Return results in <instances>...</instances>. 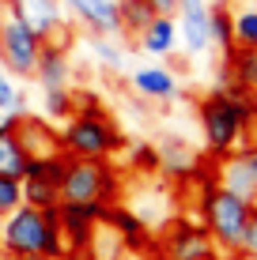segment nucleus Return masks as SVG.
<instances>
[{
    "label": "nucleus",
    "instance_id": "35",
    "mask_svg": "<svg viewBox=\"0 0 257 260\" xmlns=\"http://www.w3.org/2000/svg\"><path fill=\"white\" fill-rule=\"evenodd\" d=\"M113 4H121V0H113Z\"/></svg>",
    "mask_w": 257,
    "mask_h": 260
},
{
    "label": "nucleus",
    "instance_id": "15",
    "mask_svg": "<svg viewBox=\"0 0 257 260\" xmlns=\"http://www.w3.org/2000/svg\"><path fill=\"white\" fill-rule=\"evenodd\" d=\"M102 222L121 238V245H125V249H136V253H140V249L152 245L148 222L140 219V215L132 211V208H125V204H110V208H106V215H102Z\"/></svg>",
    "mask_w": 257,
    "mask_h": 260
},
{
    "label": "nucleus",
    "instance_id": "11",
    "mask_svg": "<svg viewBox=\"0 0 257 260\" xmlns=\"http://www.w3.org/2000/svg\"><path fill=\"white\" fill-rule=\"evenodd\" d=\"M208 0H178V12H174V23H178V42L185 46V53H208L212 38H208Z\"/></svg>",
    "mask_w": 257,
    "mask_h": 260
},
{
    "label": "nucleus",
    "instance_id": "7",
    "mask_svg": "<svg viewBox=\"0 0 257 260\" xmlns=\"http://www.w3.org/2000/svg\"><path fill=\"white\" fill-rule=\"evenodd\" d=\"M4 12L19 15V19L38 34L42 42H53V46H72V34L65 26V4L61 0H4Z\"/></svg>",
    "mask_w": 257,
    "mask_h": 260
},
{
    "label": "nucleus",
    "instance_id": "24",
    "mask_svg": "<svg viewBox=\"0 0 257 260\" xmlns=\"http://www.w3.org/2000/svg\"><path fill=\"white\" fill-rule=\"evenodd\" d=\"M125 162L132 174H159V151L148 140H132L125 147Z\"/></svg>",
    "mask_w": 257,
    "mask_h": 260
},
{
    "label": "nucleus",
    "instance_id": "28",
    "mask_svg": "<svg viewBox=\"0 0 257 260\" xmlns=\"http://www.w3.org/2000/svg\"><path fill=\"white\" fill-rule=\"evenodd\" d=\"M19 204H23V181H15V177H0V219L12 215Z\"/></svg>",
    "mask_w": 257,
    "mask_h": 260
},
{
    "label": "nucleus",
    "instance_id": "9",
    "mask_svg": "<svg viewBox=\"0 0 257 260\" xmlns=\"http://www.w3.org/2000/svg\"><path fill=\"white\" fill-rule=\"evenodd\" d=\"M110 204H65L61 200L57 208V219H61V234H65V245L72 253H87L95 238V226L102 222V215Z\"/></svg>",
    "mask_w": 257,
    "mask_h": 260
},
{
    "label": "nucleus",
    "instance_id": "16",
    "mask_svg": "<svg viewBox=\"0 0 257 260\" xmlns=\"http://www.w3.org/2000/svg\"><path fill=\"white\" fill-rule=\"evenodd\" d=\"M178 23H174V15H155L152 23L144 26V34L136 38V49L148 53V57L163 60V57H174L178 53Z\"/></svg>",
    "mask_w": 257,
    "mask_h": 260
},
{
    "label": "nucleus",
    "instance_id": "31",
    "mask_svg": "<svg viewBox=\"0 0 257 260\" xmlns=\"http://www.w3.org/2000/svg\"><path fill=\"white\" fill-rule=\"evenodd\" d=\"M148 4H152L155 15H174L178 12V0H148Z\"/></svg>",
    "mask_w": 257,
    "mask_h": 260
},
{
    "label": "nucleus",
    "instance_id": "33",
    "mask_svg": "<svg viewBox=\"0 0 257 260\" xmlns=\"http://www.w3.org/2000/svg\"><path fill=\"white\" fill-rule=\"evenodd\" d=\"M208 4H219V8H235L238 0H208Z\"/></svg>",
    "mask_w": 257,
    "mask_h": 260
},
{
    "label": "nucleus",
    "instance_id": "2",
    "mask_svg": "<svg viewBox=\"0 0 257 260\" xmlns=\"http://www.w3.org/2000/svg\"><path fill=\"white\" fill-rule=\"evenodd\" d=\"M68 253L65 234H61V219L57 208L42 211L31 204H19L12 215L0 219V260L12 256H46V260H61Z\"/></svg>",
    "mask_w": 257,
    "mask_h": 260
},
{
    "label": "nucleus",
    "instance_id": "34",
    "mask_svg": "<svg viewBox=\"0 0 257 260\" xmlns=\"http://www.w3.org/2000/svg\"><path fill=\"white\" fill-rule=\"evenodd\" d=\"M12 260H46V256H12Z\"/></svg>",
    "mask_w": 257,
    "mask_h": 260
},
{
    "label": "nucleus",
    "instance_id": "13",
    "mask_svg": "<svg viewBox=\"0 0 257 260\" xmlns=\"http://www.w3.org/2000/svg\"><path fill=\"white\" fill-rule=\"evenodd\" d=\"M155 151H159V174L174 177V181H185V177L201 174V155H197V147H193L189 140L166 136V140L155 143Z\"/></svg>",
    "mask_w": 257,
    "mask_h": 260
},
{
    "label": "nucleus",
    "instance_id": "18",
    "mask_svg": "<svg viewBox=\"0 0 257 260\" xmlns=\"http://www.w3.org/2000/svg\"><path fill=\"white\" fill-rule=\"evenodd\" d=\"M219 185H223L227 192H235L238 200H246V204H257V189H253L250 174H246V166L238 162L235 155L219 158Z\"/></svg>",
    "mask_w": 257,
    "mask_h": 260
},
{
    "label": "nucleus",
    "instance_id": "32",
    "mask_svg": "<svg viewBox=\"0 0 257 260\" xmlns=\"http://www.w3.org/2000/svg\"><path fill=\"white\" fill-rule=\"evenodd\" d=\"M61 260H91V256H87V253H72V249H68V253L61 256Z\"/></svg>",
    "mask_w": 257,
    "mask_h": 260
},
{
    "label": "nucleus",
    "instance_id": "23",
    "mask_svg": "<svg viewBox=\"0 0 257 260\" xmlns=\"http://www.w3.org/2000/svg\"><path fill=\"white\" fill-rule=\"evenodd\" d=\"M42 110H46V121H61L65 124L76 113V91L72 87H57V91H42Z\"/></svg>",
    "mask_w": 257,
    "mask_h": 260
},
{
    "label": "nucleus",
    "instance_id": "30",
    "mask_svg": "<svg viewBox=\"0 0 257 260\" xmlns=\"http://www.w3.org/2000/svg\"><path fill=\"white\" fill-rule=\"evenodd\" d=\"M235 158L246 166V174H250V181H253V189H257V143H242V147L235 151Z\"/></svg>",
    "mask_w": 257,
    "mask_h": 260
},
{
    "label": "nucleus",
    "instance_id": "4",
    "mask_svg": "<svg viewBox=\"0 0 257 260\" xmlns=\"http://www.w3.org/2000/svg\"><path fill=\"white\" fill-rule=\"evenodd\" d=\"M61 155L65 158H113L118 151H125V132L118 128V121L106 110L95 113H72L57 132Z\"/></svg>",
    "mask_w": 257,
    "mask_h": 260
},
{
    "label": "nucleus",
    "instance_id": "5",
    "mask_svg": "<svg viewBox=\"0 0 257 260\" xmlns=\"http://www.w3.org/2000/svg\"><path fill=\"white\" fill-rule=\"evenodd\" d=\"M121 181L106 158H68L61 200L65 204H118Z\"/></svg>",
    "mask_w": 257,
    "mask_h": 260
},
{
    "label": "nucleus",
    "instance_id": "27",
    "mask_svg": "<svg viewBox=\"0 0 257 260\" xmlns=\"http://www.w3.org/2000/svg\"><path fill=\"white\" fill-rule=\"evenodd\" d=\"M91 53H95V60H99V64L113 68V72H118L121 64H125V53H121L118 46H113L110 38H91Z\"/></svg>",
    "mask_w": 257,
    "mask_h": 260
},
{
    "label": "nucleus",
    "instance_id": "6",
    "mask_svg": "<svg viewBox=\"0 0 257 260\" xmlns=\"http://www.w3.org/2000/svg\"><path fill=\"white\" fill-rule=\"evenodd\" d=\"M42 38L26 26L19 15L0 12V68L12 79H34Z\"/></svg>",
    "mask_w": 257,
    "mask_h": 260
},
{
    "label": "nucleus",
    "instance_id": "26",
    "mask_svg": "<svg viewBox=\"0 0 257 260\" xmlns=\"http://www.w3.org/2000/svg\"><path fill=\"white\" fill-rule=\"evenodd\" d=\"M0 113H19V117L26 113V94L4 68H0Z\"/></svg>",
    "mask_w": 257,
    "mask_h": 260
},
{
    "label": "nucleus",
    "instance_id": "17",
    "mask_svg": "<svg viewBox=\"0 0 257 260\" xmlns=\"http://www.w3.org/2000/svg\"><path fill=\"white\" fill-rule=\"evenodd\" d=\"M15 140L23 143V151L31 158L38 155H57L61 151V140H57V128H49L46 117H31V113H23L19 124H15Z\"/></svg>",
    "mask_w": 257,
    "mask_h": 260
},
{
    "label": "nucleus",
    "instance_id": "8",
    "mask_svg": "<svg viewBox=\"0 0 257 260\" xmlns=\"http://www.w3.org/2000/svg\"><path fill=\"white\" fill-rule=\"evenodd\" d=\"M163 253L166 260H219L216 241L205 230V222L193 219H174L163 230Z\"/></svg>",
    "mask_w": 257,
    "mask_h": 260
},
{
    "label": "nucleus",
    "instance_id": "22",
    "mask_svg": "<svg viewBox=\"0 0 257 260\" xmlns=\"http://www.w3.org/2000/svg\"><path fill=\"white\" fill-rule=\"evenodd\" d=\"M118 19H121V34L136 42L140 34H144V26L155 19V12H152L148 0H121L118 4Z\"/></svg>",
    "mask_w": 257,
    "mask_h": 260
},
{
    "label": "nucleus",
    "instance_id": "19",
    "mask_svg": "<svg viewBox=\"0 0 257 260\" xmlns=\"http://www.w3.org/2000/svg\"><path fill=\"white\" fill-rule=\"evenodd\" d=\"M223 60H227V72H231V83L242 87V91H250V94H257V49L235 46Z\"/></svg>",
    "mask_w": 257,
    "mask_h": 260
},
{
    "label": "nucleus",
    "instance_id": "12",
    "mask_svg": "<svg viewBox=\"0 0 257 260\" xmlns=\"http://www.w3.org/2000/svg\"><path fill=\"white\" fill-rule=\"evenodd\" d=\"M129 87H132V94L144 98V102H174V98L182 94L178 76L166 64H140L129 76Z\"/></svg>",
    "mask_w": 257,
    "mask_h": 260
},
{
    "label": "nucleus",
    "instance_id": "3",
    "mask_svg": "<svg viewBox=\"0 0 257 260\" xmlns=\"http://www.w3.org/2000/svg\"><path fill=\"white\" fill-rule=\"evenodd\" d=\"M250 211H253V204L238 200L219 181H205V189H201V222H205V230L216 241L219 260H238Z\"/></svg>",
    "mask_w": 257,
    "mask_h": 260
},
{
    "label": "nucleus",
    "instance_id": "25",
    "mask_svg": "<svg viewBox=\"0 0 257 260\" xmlns=\"http://www.w3.org/2000/svg\"><path fill=\"white\" fill-rule=\"evenodd\" d=\"M235 46L257 49V8H238L235 12Z\"/></svg>",
    "mask_w": 257,
    "mask_h": 260
},
{
    "label": "nucleus",
    "instance_id": "14",
    "mask_svg": "<svg viewBox=\"0 0 257 260\" xmlns=\"http://www.w3.org/2000/svg\"><path fill=\"white\" fill-rule=\"evenodd\" d=\"M34 79H38V87H42V91L72 87V60H68V49H65V46H53V42H42L38 68H34Z\"/></svg>",
    "mask_w": 257,
    "mask_h": 260
},
{
    "label": "nucleus",
    "instance_id": "21",
    "mask_svg": "<svg viewBox=\"0 0 257 260\" xmlns=\"http://www.w3.org/2000/svg\"><path fill=\"white\" fill-rule=\"evenodd\" d=\"M26 162H31V155H26L23 143L15 140V132H0V177H15V181H23Z\"/></svg>",
    "mask_w": 257,
    "mask_h": 260
},
{
    "label": "nucleus",
    "instance_id": "10",
    "mask_svg": "<svg viewBox=\"0 0 257 260\" xmlns=\"http://www.w3.org/2000/svg\"><path fill=\"white\" fill-rule=\"evenodd\" d=\"M61 4L68 8V15L91 38H113V34H121V19H118V4L113 0H61Z\"/></svg>",
    "mask_w": 257,
    "mask_h": 260
},
{
    "label": "nucleus",
    "instance_id": "29",
    "mask_svg": "<svg viewBox=\"0 0 257 260\" xmlns=\"http://www.w3.org/2000/svg\"><path fill=\"white\" fill-rule=\"evenodd\" d=\"M238 260H257V204L250 211V222H246V234H242V253Z\"/></svg>",
    "mask_w": 257,
    "mask_h": 260
},
{
    "label": "nucleus",
    "instance_id": "20",
    "mask_svg": "<svg viewBox=\"0 0 257 260\" xmlns=\"http://www.w3.org/2000/svg\"><path fill=\"white\" fill-rule=\"evenodd\" d=\"M208 38H212V49H219L223 57L235 49V8L212 4V12H208Z\"/></svg>",
    "mask_w": 257,
    "mask_h": 260
},
{
    "label": "nucleus",
    "instance_id": "1",
    "mask_svg": "<svg viewBox=\"0 0 257 260\" xmlns=\"http://www.w3.org/2000/svg\"><path fill=\"white\" fill-rule=\"evenodd\" d=\"M197 124L205 136V151L212 158H227L242 147L257 124V94L231 87V91H208L197 102Z\"/></svg>",
    "mask_w": 257,
    "mask_h": 260
}]
</instances>
